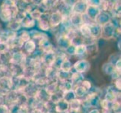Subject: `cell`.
Segmentation results:
<instances>
[{
    "label": "cell",
    "instance_id": "1",
    "mask_svg": "<svg viewBox=\"0 0 121 113\" xmlns=\"http://www.w3.org/2000/svg\"><path fill=\"white\" fill-rule=\"evenodd\" d=\"M26 54L23 51H17L13 53H11V57L9 60L10 64L13 65H20L24 66L26 61Z\"/></svg>",
    "mask_w": 121,
    "mask_h": 113
},
{
    "label": "cell",
    "instance_id": "2",
    "mask_svg": "<svg viewBox=\"0 0 121 113\" xmlns=\"http://www.w3.org/2000/svg\"><path fill=\"white\" fill-rule=\"evenodd\" d=\"M115 27L111 21L102 26V32L101 37L104 39H111L114 38Z\"/></svg>",
    "mask_w": 121,
    "mask_h": 113
},
{
    "label": "cell",
    "instance_id": "3",
    "mask_svg": "<svg viewBox=\"0 0 121 113\" xmlns=\"http://www.w3.org/2000/svg\"><path fill=\"white\" fill-rule=\"evenodd\" d=\"M50 13L48 11H45L42 13L41 18L37 20L38 27L42 31H48L51 29V25L49 23Z\"/></svg>",
    "mask_w": 121,
    "mask_h": 113
},
{
    "label": "cell",
    "instance_id": "4",
    "mask_svg": "<svg viewBox=\"0 0 121 113\" xmlns=\"http://www.w3.org/2000/svg\"><path fill=\"white\" fill-rule=\"evenodd\" d=\"M62 18H63V16L57 10H54L51 13H50L49 23L51 25V29L59 27L62 23Z\"/></svg>",
    "mask_w": 121,
    "mask_h": 113
},
{
    "label": "cell",
    "instance_id": "5",
    "mask_svg": "<svg viewBox=\"0 0 121 113\" xmlns=\"http://www.w3.org/2000/svg\"><path fill=\"white\" fill-rule=\"evenodd\" d=\"M56 52V51H55ZM43 53L41 56V62L45 67L47 66H52L56 59V53Z\"/></svg>",
    "mask_w": 121,
    "mask_h": 113
},
{
    "label": "cell",
    "instance_id": "6",
    "mask_svg": "<svg viewBox=\"0 0 121 113\" xmlns=\"http://www.w3.org/2000/svg\"><path fill=\"white\" fill-rule=\"evenodd\" d=\"M90 67V63L85 59H82L77 61L73 66V68L75 69V72L81 74L83 72H87L89 70Z\"/></svg>",
    "mask_w": 121,
    "mask_h": 113
},
{
    "label": "cell",
    "instance_id": "7",
    "mask_svg": "<svg viewBox=\"0 0 121 113\" xmlns=\"http://www.w3.org/2000/svg\"><path fill=\"white\" fill-rule=\"evenodd\" d=\"M87 7H88V5H87V4L84 1L78 0L72 6V13H76L83 15L86 13Z\"/></svg>",
    "mask_w": 121,
    "mask_h": 113
},
{
    "label": "cell",
    "instance_id": "8",
    "mask_svg": "<svg viewBox=\"0 0 121 113\" xmlns=\"http://www.w3.org/2000/svg\"><path fill=\"white\" fill-rule=\"evenodd\" d=\"M111 20V16L109 12L100 11L99 14L97 15L96 18H95L94 22L102 27L103 25H105V23L110 22Z\"/></svg>",
    "mask_w": 121,
    "mask_h": 113
},
{
    "label": "cell",
    "instance_id": "9",
    "mask_svg": "<svg viewBox=\"0 0 121 113\" xmlns=\"http://www.w3.org/2000/svg\"><path fill=\"white\" fill-rule=\"evenodd\" d=\"M30 34L31 39L36 43V45H38L39 42H41V41L44 40H48V36L45 34V33L42 32L41 31L37 30H32L30 31Z\"/></svg>",
    "mask_w": 121,
    "mask_h": 113
},
{
    "label": "cell",
    "instance_id": "10",
    "mask_svg": "<svg viewBox=\"0 0 121 113\" xmlns=\"http://www.w3.org/2000/svg\"><path fill=\"white\" fill-rule=\"evenodd\" d=\"M69 20H70V22L72 27L76 29V30H79V28L81 27V25L83 24L82 14L72 13L69 16Z\"/></svg>",
    "mask_w": 121,
    "mask_h": 113
},
{
    "label": "cell",
    "instance_id": "11",
    "mask_svg": "<svg viewBox=\"0 0 121 113\" xmlns=\"http://www.w3.org/2000/svg\"><path fill=\"white\" fill-rule=\"evenodd\" d=\"M72 45L71 40L65 35L59 36L57 38V45L60 49L65 50Z\"/></svg>",
    "mask_w": 121,
    "mask_h": 113
},
{
    "label": "cell",
    "instance_id": "12",
    "mask_svg": "<svg viewBox=\"0 0 121 113\" xmlns=\"http://www.w3.org/2000/svg\"><path fill=\"white\" fill-rule=\"evenodd\" d=\"M90 32L91 37H93L95 39H98L101 38V32H102V27L97 24L96 23H92L90 24Z\"/></svg>",
    "mask_w": 121,
    "mask_h": 113
},
{
    "label": "cell",
    "instance_id": "13",
    "mask_svg": "<svg viewBox=\"0 0 121 113\" xmlns=\"http://www.w3.org/2000/svg\"><path fill=\"white\" fill-rule=\"evenodd\" d=\"M83 80H84V79H83V75L81 73H79V72H72L71 78H70V81L72 84L73 87L80 85Z\"/></svg>",
    "mask_w": 121,
    "mask_h": 113
},
{
    "label": "cell",
    "instance_id": "14",
    "mask_svg": "<svg viewBox=\"0 0 121 113\" xmlns=\"http://www.w3.org/2000/svg\"><path fill=\"white\" fill-rule=\"evenodd\" d=\"M34 97H35L37 100L39 101L40 103H44L45 102H47L48 100H49L50 95L46 92L44 88H39Z\"/></svg>",
    "mask_w": 121,
    "mask_h": 113
},
{
    "label": "cell",
    "instance_id": "15",
    "mask_svg": "<svg viewBox=\"0 0 121 113\" xmlns=\"http://www.w3.org/2000/svg\"><path fill=\"white\" fill-rule=\"evenodd\" d=\"M101 11L99 10V7H95V6H88L86 8V13L85 14L88 17V18L92 20L93 21H94L95 18L97 17V15L99 14V12Z\"/></svg>",
    "mask_w": 121,
    "mask_h": 113
},
{
    "label": "cell",
    "instance_id": "16",
    "mask_svg": "<svg viewBox=\"0 0 121 113\" xmlns=\"http://www.w3.org/2000/svg\"><path fill=\"white\" fill-rule=\"evenodd\" d=\"M7 44L8 45V46H9L11 50H14V49L21 48L22 47H23L24 42L20 39L19 37L17 36L16 38H14V39L8 41L7 42Z\"/></svg>",
    "mask_w": 121,
    "mask_h": 113
},
{
    "label": "cell",
    "instance_id": "17",
    "mask_svg": "<svg viewBox=\"0 0 121 113\" xmlns=\"http://www.w3.org/2000/svg\"><path fill=\"white\" fill-rule=\"evenodd\" d=\"M20 23H21V27L25 29H32L35 26V20H33L29 14H27L20 21Z\"/></svg>",
    "mask_w": 121,
    "mask_h": 113
},
{
    "label": "cell",
    "instance_id": "18",
    "mask_svg": "<svg viewBox=\"0 0 121 113\" xmlns=\"http://www.w3.org/2000/svg\"><path fill=\"white\" fill-rule=\"evenodd\" d=\"M69 104L65 101V100L62 99L60 101L56 103L55 104V112L58 113H62L66 111H69Z\"/></svg>",
    "mask_w": 121,
    "mask_h": 113
},
{
    "label": "cell",
    "instance_id": "19",
    "mask_svg": "<svg viewBox=\"0 0 121 113\" xmlns=\"http://www.w3.org/2000/svg\"><path fill=\"white\" fill-rule=\"evenodd\" d=\"M74 55L80 57L81 59H85V57L87 56L86 53V46L84 45H79L75 46V50H74Z\"/></svg>",
    "mask_w": 121,
    "mask_h": 113
},
{
    "label": "cell",
    "instance_id": "20",
    "mask_svg": "<svg viewBox=\"0 0 121 113\" xmlns=\"http://www.w3.org/2000/svg\"><path fill=\"white\" fill-rule=\"evenodd\" d=\"M36 47L37 45L32 39L29 40L26 42H25L23 45V48L26 53H27L28 54H32L35 52V51L36 50Z\"/></svg>",
    "mask_w": 121,
    "mask_h": 113
},
{
    "label": "cell",
    "instance_id": "21",
    "mask_svg": "<svg viewBox=\"0 0 121 113\" xmlns=\"http://www.w3.org/2000/svg\"><path fill=\"white\" fill-rule=\"evenodd\" d=\"M58 87H59V90H61L62 92H63V93L72 90L73 89L72 84L70 80L60 81V83L58 82Z\"/></svg>",
    "mask_w": 121,
    "mask_h": 113
},
{
    "label": "cell",
    "instance_id": "22",
    "mask_svg": "<svg viewBox=\"0 0 121 113\" xmlns=\"http://www.w3.org/2000/svg\"><path fill=\"white\" fill-rule=\"evenodd\" d=\"M21 27H21L20 21L18 20H17L16 18L11 19L7 24L8 30H12V31H14V32L18 31Z\"/></svg>",
    "mask_w": 121,
    "mask_h": 113
},
{
    "label": "cell",
    "instance_id": "23",
    "mask_svg": "<svg viewBox=\"0 0 121 113\" xmlns=\"http://www.w3.org/2000/svg\"><path fill=\"white\" fill-rule=\"evenodd\" d=\"M58 82L59 81H56V82H48L46 87H44V90L46 92L49 94L51 95L54 93H56V91L59 90V87H58Z\"/></svg>",
    "mask_w": 121,
    "mask_h": 113
},
{
    "label": "cell",
    "instance_id": "24",
    "mask_svg": "<svg viewBox=\"0 0 121 113\" xmlns=\"http://www.w3.org/2000/svg\"><path fill=\"white\" fill-rule=\"evenodd\" d=\"M80 34L83 37V38H89L91 37V32H90V24L83 23L82 24L81 27L78 30Z\"/></svg>",
    "mask_w": 121,
    "mask_h": 113
},
{
    "label": "cell",
    "instance_id": "25",
    "mask_svg": "<svg viewBox=\"0 0 121 113\" xmlns=\"http://www.w3.org/2000/svg\"><path fill=\"white\" fill-rule=\"evenodd\" d=\"M118 94L117 93V92L113 90V89H108V91H107V94L105 95V100H107V101L108 103H113L114 101H117V99L118 97Z\"/></svg>",
    "mask_w": 121,
    "mask_h": 113
},
{
    "label": "cell",
    "instance_id": "26",
    "mask_svg": "<svg viewBox=\"0 0 121 113\" xmlns=\"http://www.w3.org/2000/svg\"><path fill=\"white\" fill-rule=\"evenodd\" d=\"M69 104V108H70L71 112H72H72H77L79 108L81 107L82 102H81V100L80 99L76 98Z\"/></svg>",
    "mask_w": 121,
    "mask_h": 113
},
{
    "label": "cell",
    "instance_id": "27",
    "mask_svg": "<svg viewBox=\"0 0 121 113\" xmlns=\"http://www.w3.org/2000/svg\"><path fill=\"white\" fill-rule=\"evenodd\" d=\"M63 99V92H62L61 90H58L56 93H54L51 95H50V99L49 100H51V102H53L54 104H56L59 101H60L61 99Z\"/></svg>",
    "mask_w": 121,
    "mask_h": 113
},
{
    "label": "cell",
    "instance_id": "28",
    "mask_svg": "<svg viewBox=\"0 0 121 113\" xmlns=\"http://www.w3.org/2000/svg\"><path fill=\"white\" fill-rule=\"evenodd\" d=\"M72 68H73V66H72V63H71V61L67 58V59H65L62 61L60 69L62 71H64V72H70L71 71H72Z\"/></svg>",
    "mask_w": 121,
    "mask_h": 113
},
{
    "label": "cell",
    "instance_id": "29",
    "mask_svg": "<svg viewBox=\"0 0 121 113\" xmlns=\"http://www.w3.org/2000/svg\"><path fill=\"white\" fill-rule=\"evenodd\" d=\"M71 75H72V72H64V71H62V70L59 69V70H58V72H57L58 81L60 80V81H63L70 80Z\"/></svg>",
    "mask_w": 121,
    "mask_h": 113
},
{
    "label": "cell",
    "instance_id": "30",
    "mask_svg": "<svg viewBox=\"0 0 121 113\" xmlns=\"http://www.w3.org/2000/svg\"><path fill=\"white\" fill-rule=\"evenodd\" d=\"M111 2L108 1V0H101L99 5V8L101 11L109 12L111 10Z\"/></svg>",
    "mask_w": 121,
    "mask_h": 113
},
{
    "label": "cell",
    "instance_id": "31",
    "mask_svg": "<svg viewBox=\"0 0 121 113\" xmlns=\"http://www.w3.org/2000/svg\"><path fill=\"white\" fill-rule=\"evenodd\" d=\"M42 13H43V12L41 11L39 8L35 7L30 11V13L29 14V15H30L33 20H35V21H37V20L41 18V15H42Z\"/></svg>",
    "mask_w": 121,
    "mask_h": 113
},
{
    "label": "cell",
    "instance_id": "32",
    "mask_svg": "<svg viewBox=\"0 0 121 113\" xmlns=\"http://www.w3.org/2000/svg\"><path fill=\"white\" fill-rule=\"evenodd\" d=\"M74 93L75 94L76 97H84V96L86 94V93L88 91L86 90L83 87L80 85L78 86H76L74 87Z\"/></svg>",
    "mask_w": 121,
    "mask_h": 113
},
{
    "label": "cell",
    "instance_id": "33",
    "mask_svg": "<svg viewBox=\"0 0 121 113\" xmlns=\"http://www.w3.org/2000/svg\"><path fill=\"white\" fill-rule=\"evenodd\" d=\"M102 70L105 73H106L108 75H111L115 70L114 65L112 63H106L103 65Z\"/></svg>",
    "mask_w": 121,
    "mask_h": 113
},
{
    "label": "cell",
    "instance_id": "34",
    "mask_svg": "<svg viewBox=\"0 0 121 113\" xmlns=\"http://www.w3.org/2000/svg\"><path fill=\"white\" fill-rule=\"evenodd\" d=\"M76 96L74 93V90H69V91H67L65 92V93H63V99L65 101H66L68 103H70L74 99H76Z\"/></svg>",
    "mask_w": 121,
    "mask_h": 113
},
{
    "label": "cell",
    "instance_id": "35",
    "mask_svg": "<svg viewBox=\"0 0 121 113\" xmlns=\"http://www.w3.org/2000/svg\"><path fill=\"white\" fill-rule=\"evenodd\" d=\"M17 37H19L24 43L31 39L30 32L27 31V30H22L19 33V34H17Z\"/></svg>",
    "mask_w": 121,
    "mask_h": 113
},
{
    "label": "cell",
    "instance_id": "36",
    "mask_svg": "<svg viewBox=\"0 0 121 113\" xmlns=\"http://www.w3.org/2000/svg\"><path fill=\"white\" fill-rule=\"evenodd\" d=\"M10 51L11 49L7 43H0V54H5Z\"/></svg>",
    "mask_w": 121,
    "mask_h": 113
},
{
    "label": "cell",
    "instance_id": "37",
    "mask_svg": "<svg viewBox=\"0 0 121 113\" xmlns=\"http://www.w3.org/2000/svg\"><path fill=\"white\" fill-rule=\"evenodd\" d=\"M111 110L113 111L114 113H117V112L120 109V103L118 101H114L111 103Z\"/></svg>",
    "mask_w": 121,
    "mask_h": 113
},
{
    "label": "cell",
    "instance_id": "38",
    "mask_svg": "<svg viewBox=\"0 0 121 113\" xmlns=\"http://www.w3.org/2000/svg\"><path fill=\"white\" fill-rule=\"evenodd\" d=\"M101 0H85V2L88 6H95L99 7Z\"/></svg>",
    "mask_w": 121,
    "mask_h": 113
},
{
    "label": "cell",
    "instance_id": "39",
    "mask_svg": "<svg viewBox=\"0 0 121 113\" xmlns=\"http://www.w3.org/2000/svg\"><path fill=\"white\" fill-rule=\"evenodd\" d=\"M81 85L86 90H87V91H89V90L91 89V87H92L90 81H89L88 80H83V81L81 82Z\"/></svg>",
    "mask_w": 121,
    "mask_h": 113
},
{
    "label": "cell",
    "instance_id": "40",
    "mask_svg": "<svg viewBox=\"0 0 121 113\" xmlns=\"http://www.w3.org/2000/svg\"><path fill=\"white\" fill-rule=\"evenodd\" d=\"M100 104H101V106H102V107L103 108V110H109V109H111V108H110L111 103H108L107 100H105V99L101 100Z\"/></svg>",
    "mask_w": 121,
    "mask_h": 113
},
{
    "label": "cell",
    "instance_id": "41",
    "mask_svg": "<svg viewBox=\"0 0 121 113\" xmlns=\"http://www.w3.org/2000/svg\"><path fill=\"white\" fill-rule=\"evenodd\" d=\"M74 50H75V46L71 45L69 48H67L65 50L66 52L65 54H68L69 55H74Z\"/></svg>",
    "mask_w": 121,
    "mask_h": 113
},
{
    "label": "cell",
    "instance_id": "42",
    "mask_svg": "<svg viewBox=\"0 0 121 113\" xmlns=\"http://www.w3.org/2000/svg\"><path fill=\"white\" fill-rule=\"evenodd\" d=\"M0 113H10V108L5 104L0 105Z\"/></svg>",
    "mask_w": 121,
    "mask_h": 113
},
{
    "label": "cell",
    "instance_id": "43",
    "mask_svg": "<svg viewBox=\"0 0 121 113\" xmlns=\"http://www.w3.org/2000/svg\"><path fill=\"white\" fill-rule=\"evenodd\" d=\"M43 1L44 0H31L30 3L35 7H39L40 5H41V4L43 3Z\"/></svg>",
    "mask_w": 121,
    "mask_h": 113
},
{
    "label": "cell",
    "instance_id": "44",
    "mask_svg": "<svg viewBox=\"0 0 121 113\" xmlns=\"http://www.w3.org/2000/svg\"><path fill=\"white\" fill-rule=\"evenodd\" d=\"M61 1L63 2L65 5H67L70 7H72L74 3H75L78 0H61Z\"/></svg>",
    "mask_w": 121,
    "mask_h": 113
},
{
    "label": "cell",
    "instance_id": "45",
    "mask_svg": "<svg viewBox=\"0 0 121 113\" xmlns=\"http://www.w3.org/2000/svg\"><path fill=\"white\" fill-rule=\"evenodd\" d=\"M120 63H121V60H120V58L117 60V62L115 63L114 64V68L118 72H120Z\"/></svg>",
    "mask_w": 121,
    "mask_h": 113
},
{
    "label": "cell",
    "instance_id": "46",
    "mask_svg": "<svg viewBox=\"0 0 121 113\" xmlns=\"http://www.w3.org/2000/svg\"><path fill=\"white\" fill-rule=\"evenodd\" d=\"M114 85H115L116 89H117V90H120V78H117V79H116Z\"/></svg>",
    "mask_w": 121,
    "mask_h": 113
},
{
    "label": "cell",
    "instance_id": "47",
    "mask_svg": "<svg viewBox=\"0 0 121 113\" xmlns=\"http://www.w3.org/2000/svg\"><path fill=\"white\" fill-rule=\"evenodd\" d=\"M88 113H100V112L96 108H93V109H91Z\"/></svg>",
    "mask_w": 121,
    "mask_h": 113
},
{
    "label": "cell",
    "instance_id": "48",
    "mask_svg": "<svg viewBox=\"0 0 121 113\" xmlns=\"http://www.w3.org/2000/svg\"><path fill=\"white\" fill-rule=\"evenodd\" d=\"M62 113H69V111H66V112H62Z\"/></svg>",
    "mask_w": 121,
    "mask_h": 113
},
{
    "label": "cell",
    "instance_id": "49",
    "mask_svg": "<svg viewBox=\"0 0 121 113\" xmlns=\"http://www.w3.org/2000/svg\"><path fill=\"white\" fill-rule=\"evenodd\" d=\"M108 1H110V2H114V1H115V0H108Z\"/></svg>",
    "mask_w": 121,
    "mask_h": 113
},
{
    "label": "cell",
    "instance_id": "50",
    "mask_svg": "<svg viewBox=\"0 0 121 113\" xmlns=\"http://www.w3.org/2000/svg\"><path fill=\"white\" fill-rule=\"evenodd\" d=\"M26 1H28V2H30V1H31V0H26Z\"/></svg>",
    "mask_w": 121,
    "mask_h": 113
},
{
    "label": "cell",
    "instance_id": "51",
    "mask_svg": "<svg viewBox=\"0 0 121 113\" xmlns=\"http://www.w3.org/2000/svg\"><path fill=\"white\" fill-rule=\"evenodd\" d=\"M80 1H84L85 2V0H80Z\"/></svg>",
    "mask_w": 121,
    "mask_h": 113
},
{
    "label": "cell",
    "instance_id": "52",
    "mask_svg": "<svg viewBox=\"0 0 121 113\" xmlns=\"http://www.w3.org/2000/svg\"><path fill=\"white\" fill-rule=\"evenodd\" d=\"M0 31H1V30H0Z\"/></svg>",
    "mask_w": 121,
    "mask_h": 113
}]
</instances>
